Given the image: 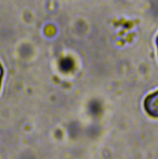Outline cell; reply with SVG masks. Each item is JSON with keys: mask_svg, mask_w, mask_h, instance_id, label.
Returning <instances> with one entry per match:
<instances>
[{"mask_svg": "<svg viewBox=\"0 0 158 159\" xmlns=\"http://www.w3.org/2000/svg\"><path fill=\"white\" fill-rule=\"evenodd\" d=\"M99 131V129L97 127L93 126L90 127L88 130V133L90 136H94L98 134Z\"/></svg>", "mask_w": 158, "mask_h": 159, "instance_id": "5b68a950", "label": "cell"}, {"mask_svg": "<svg viewBox=\"0 0 158 159\" xmlns=\"http://www.w3.org/2000/svg\"><path fill=\"white\" fill-rule=\"evenodd\" d=\"M90 110L93 114L96 115L100 112L101 106L97 101H92L90 104Z\"/></svg>", "mask_w": 158, "mask_h": 159, "instance_id": "7a4b0ae2", "label": "cell"}, {"mask_svg": "<svg viewBox=\"0 0 158 159\" xmlns=\"http://www.w3.org/2000/svg\"><path fill=\"white\" fill-rule=\"evenodd\" d=\"M61 67L64 71H67L71 68L72 65V61L69 59H66L63 60L61 63Z\"/></svg>", "mask_w": 158, "mask_h": 159, "instance_id": "277c9868", "label": "cell"}, {"mask_svg": "<svg viewBox=\"0 0 158 159\" xmlns=\"http://www.w3.org/2000/svg\"><path fill=\"white\" fill-rule=\"evenodd\" d=\"M144 106L146 112L149 115L158 118V90L146 97Z\"/></svg>", "mask_w": 158, "mask_h": 159, "instance_id": "6da1fadb", "label": "cell"}, {"mask_svg": "<svg viewBox=\"0 0 158 159\" xmlns=\"http://www.w3.org/2000/svg\"><path fill=\"white\" fill-rule=\"evenodd\" d=\"M69 132L71 136L76 137L79 132V127L76 123H73L69 128Z\"/></svg>", "mask_w": 158, "mask_h": 159, "instance_id": "3957f363", "label": "cell"}]
</instances>
